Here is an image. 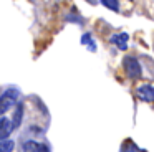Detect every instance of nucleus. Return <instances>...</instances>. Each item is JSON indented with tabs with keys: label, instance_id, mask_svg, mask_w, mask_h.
<instances>
[{
	"label": "nucleus",
	"instance_id": "1",
	"mask_svg": "<svg viewBox=\"0 0 154 152\" xmlns=\"http://www.w3.org/2000/svg\"><path fill=\"white\" fill-rule=\"evenodd\" d=\"M123 68H124V73L128 74V78L136 81V79L141 78L143 74V68H141L139 61H137L136 56H124L123 58Z\"/></svg>",
	"mask_w": 154,
	"mask_h": 152
},
{
	"label": "nucleus",
	"instance_id": "2",
	"mask_svg": "<svg viewBox=\"0 0 154 152\" xmlns=\"http://www.w3.org/2000/svg\"><path fill=\"white\" fill-rule=\"evenodd\" d=\"M17 99H18V89L15 88H10L2 93L0 94V116H4L12 106L17 104Z\"/></svg>",
	"mask_w": 154,
	"mask_h": 152
},
{
	"label": "nucleus",
	"instance_id": "3",
	"mask_svg": "<svg viewBox=\"0 0 154 152\" xmlns=\"http://www.w3.org/2000/svg\"><path fill=\"white\" fill-rule=\"evenodd\" d=\"M136 96L141 101L152 102L154 101V84H141L136 88Z\"/></svg>",
	"mask_w": 154,
	"mask_h": 152
},
{
	"label": "nucleus",
	"instance_id": "4",
	"mask_svg": "<svg viewBox=\"0 0 154 152\" xmlns=\"http://www.w3.org/2000/svg\"><path fill=\"white\" fill-rule=\"evenodd\" d=\"M128 41H129V36H128V33H124V32L113 33V35L109 36V43H113L114 46H118L121 51L128 50Z\"/></svg>",
	"mask_w": 154,
	"mask_h": 152
},
{
	"label": "nucleus",
	"instance_id": "5",
	"mask_svg": "<svg viewBox=\"0 0 154 152\" xmlns=\"http://www.w3.org/2000/svg\"><path fill=\"white\" fill-rule=\"evenodd\" d=\"M23 152H50V147L47 144H42L37 141H27L23 142Z\"/></svg>",
	"mask_w": 154,
	"mask_h": 152
},
{
	"label": "nucleus",
	"instance_id": "6",
	"mask_svg": "<svg viewBox=\"0 0 154 152\" xmlns=\"http://www.w3.org/2000/svg\"><path fill=\"white\" fill-rule=\"evenodd\" d=\"M14 129H15V126H14V121H12V119H8V117L0 119V141L7 139L8 135L12 134Z\"/></svg>",
	"mask_w": 154,
	"mask_h": 152
},
{
	"label": "nucleus",
	"instance_id": "7",
	"mask_svg": "<svg viewBox=\"0 0 154 152\" xmlns=\"http://www.w3.org/2000/svg\"><path fill=\"white\" fill-rule=\"evenodd\" d=\"M22 116H23V104H17V108H15V114H14V126L15 127H18V126L22 124Z\"/></svg>",
	"mask_w": 154,
	"mask_h": 152
},
{
	"label": "nucleus",
	"instance_id": "8",
	"mask_svg": "<svg viewBox=\"0 0 154 152\" xmlns=\"http://www.w3.org/2000/svg\"><path fill=\"white\" fill-rule=\"evenodd\" d=\"M15 147L14 141L12 139H4V141H0V152H12Z\"/></svg>",
	"mask_w": 154,
	"mask_h": 152
},
{
	"label": "nucleus",
	"instance_id": "9",
	"mask_svg": "<svg viewBox=\"0 0 154 152\" xmlns=\"http://www.w3.org/2000/svg\"><path fill=\"white\" fill-rule=\"evenodd\" d=\"M121 152H144V150H141L139 147H137L136 144H134L133 141H126L123 144V149H121Z\"/></svg>",
	"mask_w": 154,
	"mask_h": 152
},
{
	"label": "nucleus",
	"instance_id": "10",
	"mask_svg": "<svg viewBox=\"0 0 154 152\" xmlns=\"http://www.w3.org/2000/svg\"><path fill=\"white\" fill-rule=\"evenodd\" d=\"M101 2L106 8L113 10V12H119V2L118 0H101Z\"/></svg>",
	"mask_w": 154,
	"mask_h": 152
},
{
	"label": "nucleus",
	"instance_id": "11",
	"mask_svg": "<svg viewBox=\"0 0 154 152\" xmlns=\"http://www.w3.org/2000/svg\"><path fill=\"white\" fill-rule=\"evenodd\" d=\"M91 41H93V40H91V35H90V33H85V35L81 36V43H83V45H88L91 51H94V50H96V46H94Z\"/></svg>",
	"mask_w": 154,
	"mask_h": 152
}]
</instances>
